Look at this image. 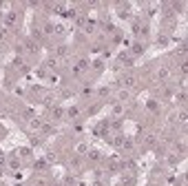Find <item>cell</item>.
<instances>
[{
  "mask_svg": "<svg viewBox=\"0 0 188 186\" xmlns=\"http://www.w3.org/2000/svg\"><path fill=\"white\" fill-rule=\"evenodd\" d=\"M159 44L166 46V44H168V38H166V36H159Z\"/></svg>",
  "mask_w": 188,
  "mask_h": 186,
  "instance_id": "cell-14",
  "label": "cell"
},
{
  "mask_svg": "<svg viewBox=\"0 0 188 186\" xmlns=\"http://www.w3.org/2000/svg\"><path fill=\"white\" fill-rule=\"evenodd\" d=\"M144 51H146V44H144V42H139V40H137V42H135V44L131 46V53H133V58H137V56H142Z\"/></svg>",
  "mask_w": 188,
  "mask_h": 186,
  "instance_id": "cell-1",
  "label": "cell"
},
{
  "mask_svg": "<svg viewBox=\"0 0 188 186\" xmlns=\"http://www.w3.org/2000/svg\"><path fill=\"white\" fill-rule=\"evenodd\" d=\"M78 113H80V109H78V106H71V109L66 111V115H69V118H75Z\"/></svg>",
  "mask_w": 188,
  "mask_h": 186,
  "instance_id": "cell-9",
  "label": "cell"
},
{
  "mask_svg": "<svg viewBox=\"0 0 188 186\" xmlns=\"http://www.w3.org/2000/svg\"><path fill=\"white\" fill-rule=\"evenodd\" d=\"M175 102H177V104H184V102H186V91L175 93Z\"/></svg>",
  "mask_w": 188,
  "mask_h": 186,
  "instance_id": "cell-5",
  "label": "cell"
},
{
  "mask_svg": "<svg viewBox=\"0 0 188 186\" xmlns=\"http://www.w3.org/2000/svg\"><path fill=\"white\" fill-rule=\"evenodd\" d=\"M89 95H93V86H89V84H86V86L82 89V98H89Z\"/></svg>",
  "mask_w": 188,
  "mask_h": 186,
  "instance_id": "cell-8",
  "label": "cell"
},
{
  "mask_svg": "<svg viewBox=\"0 0 188 186\" xmlns=\"http://www.w3.org/2000/svg\"><path fill=\"white\" fill-rule=\"evenodd\" d=\"M117 16L120 18H131V5H120V11H117Z\"/></svg>",
  "mask_w": 188,
  "mask_h": 186,
  "instance_id": "cell-2",
  "label": "cell"
},
{
  "mask_svg": "<svg viewBox=\"0 0 188 186\" xmlns=\"http://www.w3.org/2000/svg\"><path fill=\"white\" fill-rule=\"evenodd\" d=\"M93 69H95V71L100 73V71H102V69H104V64H102L100 60H95V62H93Z\"/></svg>",
  "mask_w": 188,
  "mask_h": 186,
  "instance_id": "cell-11",
  "label": "cell"
},
{
  "mask_svg": "<svg viewBox=\"0 0 188 186\" xmlns=\"http://www.w3.org/2000/svg\"><path fill=\"white\" fill-rule=\"evenodd\" d=\"M62 113H64L62 109H55L53 111V120H62Z\"/></svg>",
  "mask_w": 188,
  "mask_h": 186,
  "instance_id": "cell-12",
  "label": "cell"
},
{
  "mask_svg": "<svg viewBox=\"0 0 188 186\" xmlns=\"http://www.w3.org/2000/svg\"><path fill=\"white\" fill-rule=\"evenodd\" d=\"M89 159H100V151H95V149L89 151Z\"/></svg>",
  "mask_w": 188,
  "mask_h": 186,
  "instance_id": "cell-10",
  "label": "cell"
},
{
  "mask_svg": "<svg viewBox=\"0 0 188 186\" xmlns=\"http://www.w3.org/2000/svg\"><path fill=\"white\" fill-rule=\"evenodd\" d=\"M122 82H124L126 86H131V84H135V76H124V78H122Z\"/></svg>",
  "mask_w": 188,
  "mask_h": 186,
  "instance_id": "cell-6",
  "label": "cell"
},
{
  "mask_svg": "<svg viewBox=\"0 0 188 186\" xmlns=\"http://www.w3.org/2000/svg\"><path fill=\"white\" fill-rule=\"evenodd\" d=\"M33 166H36V171H44V169H49V164H46V159H38Z\"/></svg>",
  "mask_w": 188,
  "mask_h": 186,
  "instance_id": "cell-3",
  "label": "cell"
},
{
  "mask_svg": "<svg viewBox=\"0 0 188 186\" xmlns=\"http://www.w3.org/2000/svg\"><path fill=\"white\" fill-rule=\"evenodd\" d=\"M98 93H100V95L104 98V95H108V93H111V89H108V86H102V89H100Z\"/></svg>",
  "mask_w": 188,
  "mask_h": 186,
  "instance_id": "cell-13",
  "label": "cell"
},
{
  "mask_svg": "<svg viewBox=\"0 0 188 186\" xmlns=\"http://www.w3.org/2000/svg\"><path fill=\"white\" fill-rule=\"evenodd\" d=\"M16 155H18V157H29V155H31V149H27V146H25V149H18Z\"/></svg>",
  "mask_w": 188,
  "mask_h": 186,
  "instance_id": "cell-4",
  "label": "cell"
},
{
  "mask_svg": "<svg viewBox=\"0 0 188 186\" xmlns=\"http://www.w3.org/2000/svg\"><path fill=\"white\" fill-rule=\"evenodd\" d=\"M179 122H181V124L186 122V111H184V109H181V113H179Z\"/></svg>",
  "mask_w": 188,
  "mask_h": 186,
  "instance_id": "cell-16",
  "label": "cell"
},
{
  "mask_svg": "<svg viewBox=\"0 0 188 186\" xmlns=\"http://www.w3.org/2000/svg\"><path fill=\"white\" fill-rule=\"evenodd\" d=\"M9 166H11V169H13V171H16V169H18V166H20V164H18V159H11V162H9Z\"/></svg>",
  "mask_w": 188,
  "mask_h": 186,
  "instance_id": "cell-15",
  "label": "cell"
},
{
  "mask_svg": "<svg viewBox=\"0 0 188 186\" xmlns=\"http://www.w3.org/2000/svg\"><path fill=\"white\" fill-rule=\"evenodd\" d=\"M122 113H124V106L122 104H115L113 106V115H115V118H117V115H122Z\"/></svg>",
  "mask_w": 188,
  "mask_h": 186,
  "instance_id": "cell-7",
  "label": "cell"
}]
</instances>
